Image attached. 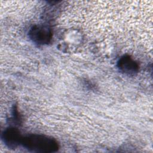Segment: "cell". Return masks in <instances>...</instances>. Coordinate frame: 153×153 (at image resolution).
Returning <instances> with one entry per match:
<instances>
[{
    "instance_id": "cell-1",
    "label": "cell",
    "mask_w": 153,
    "mask_h": 153,
    "mask_svg": "<svg viewBox=\"0 0 153 153\" xmlns=\"http://www.w3.org/2000/svg\"><path fill=\"white\" fill-rule=\"evenodd\" d=\"M21 145L30 151L41 153L54 152L59 148L56 139L39 134H31L23 136Z\"/></svg>"
},
{
    "instance_id": "cell-2",
    "label": "cell",
    "mask_w": 153,
    "mask_h": 153,
    "mask_svg": "<svg viewBox=\"0 0 153 153\" xmlns=\"http://www.w3.org/2000/svg\"><path fill=\"white\" fill-rule=\"evenodd\" d=\"M51 29L46 26L35 25L29 31V37L35 43L39 45L49 44L52 39Z\"/></svg>"
},
{
    "instance_id": "cell-3",
    "label": "cell",
    "mask_w": 153,
    "mask_h": 153,
    "mask_svg": "<svg viewBox=\"0 0 153 153\" xmlns=\"http://www.w3.org/2000/svg\"><path fill=\"white\" fill-rule=\"evenodd\" d=\"M22 137L19 130L14 127L7 128L2 134L3 142L10 149H15L21 145Z\"/></svg>"
},
{
    "instance_id": "cell-4",
    "label": "cell",
    "mask_w": 153,
    "mask_h": 153,
    "mask_svg": "<svg viewBox=\"0 0 153 153\" xmlns=\"http://www.w3.org/2000/svg\"><path fill=\"white\" fill-rule=\"evenodd\" d=\"M117 66L121 72L130 75L136 74L139 69L138 63L129 55L121 56L118 61Z\"/></svg>"
}]
</instances>
